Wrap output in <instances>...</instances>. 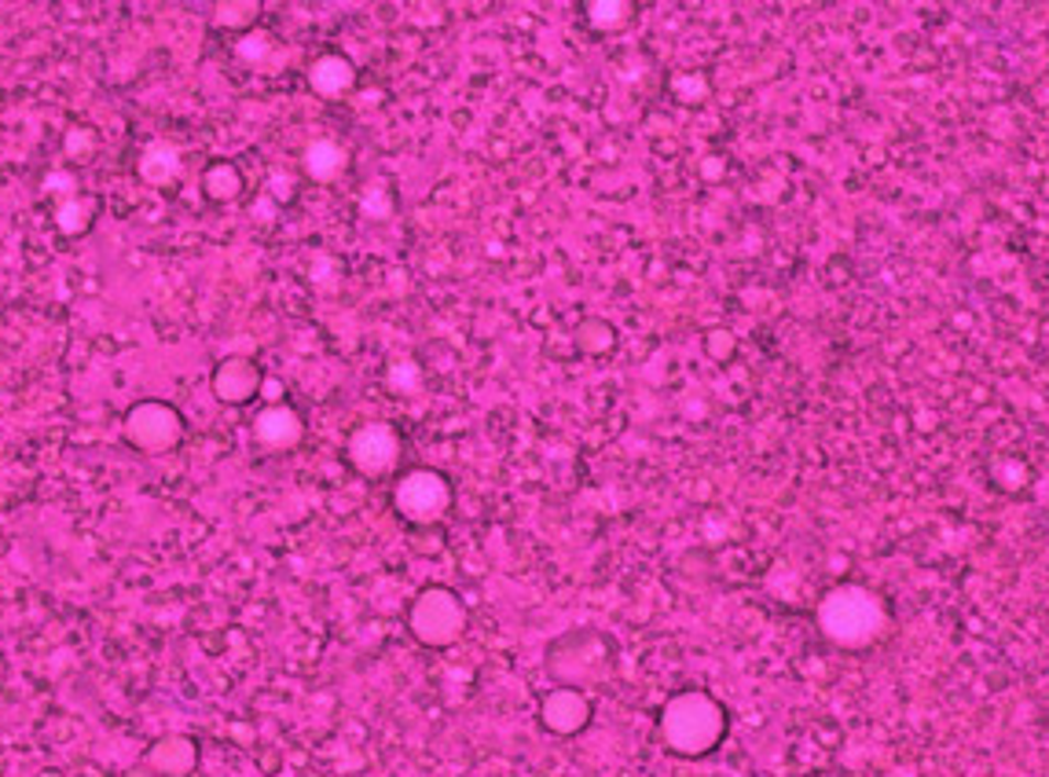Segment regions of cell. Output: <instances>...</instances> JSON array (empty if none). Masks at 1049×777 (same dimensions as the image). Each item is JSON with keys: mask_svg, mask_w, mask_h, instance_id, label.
<instances>
[{"mask_svg": "<svg viewBox=\"0 0 1049 777\" xmlns=\"http://www.w3.org/2000/svg\"><path fill=\"white\" fill-rule=\"evenodd\" d=\"M884 623H888V612H884V601L866 587L844 584L833 587L818 606V628L833 645H844V650H862V645H873L884 634Z\"/></svg>", "mask_w": 1049, "mask_h": 777, "instance_id": "1", "label": "cell"}, {"mask_svg": "<svg viewBox=\"0 0 1049 777\" xmlns=\"http://www.w3.org/2000/svg\"><path fill=\"white\" fill-rule=\"evenodd\" d=\"M727 711L708 693H680L661 711V733L672 752L705 755L724 741Z\"/></svg>", "mask_w": 1049, "mask_h": 777, "instance_id": "2", "label": "cell"}, {"mask_svg": "<svg viewBox=\"0 0 1049 777\" xmlns=\"http://www.w3.org/2000/svg\"><path fill=\"white\" fill-rule=\"evenodd\" d=\"M466 612L463 601H459L452 590L444 587H430L415 598L411 606V631L419 634L426 645H452L459 634H463Z\"/></svg>", "mask_w": 1049, "mask_h": 777, "instance_id": "3", "label": "cell"}, {"mask_svg": "<svg viewBox=\"0 0 1049 777\" xmlns=\"http://www.w3.org/2000/svg\"><path fill=\"white\" fill-rule=\"evenodd\" d=\"M452 502V488L433 469H415L397 485V510L408 521H437Z\"/></svg>", "mask_w": 1049, "mask_h": 777, "instance_id": "4", "label": "cell"}, {"mask_svg": "<svg viewBox=\"0 0 1049 777\" xmlns=\"http://www.w3.org/2000/svg\"><path fill=\"white\" fill-rule=\"evenodd\" d=\"M129 441L147 447V452H166L180 441V414L166 403H140L125 419Z\"/></svg>", "mask_w": 1049, "mask_h": 777, "instance_id": "5", "label": "cell"}, {"mask_svg": "<svg viewBox=\"0 0 1049 777\" xmlns=\"http://www.w3.org/2000/svg\"><path fill=\"white\" fill-rule=\"evenodd\" d=\"M397 455H400L397 433H393L389 425H382V422L364 425V430H356L353 441H349V458H353V466L360 469V474H367V477L389 474L393 463H397Z\"/></svg>", "mask_w": 1049, "mask_h": 777, "instance_id": "6", "label": "cell"}, {"mask_svg": "<svg viewBox=\"0 0 1049 777\" xmlns=\"http://www.w3.org/2000/svg\"><path fill=\"white\" fill-rule=\"evenodd\" d=\"M540 719H543V726H548L551 733L570 737V733H581L587 726V719H592V704H587V697L576 686H565V689H554V693L543 697Z\"/></svg>", "mask_w": 1049, "mask_h": 777, "instance_id": "7", "label": "cell"}, {"mask_svg": "<svg viewBox=\"0 0 1049 777\" xmlns=\"http://www.w3.org/2000/svg\"><path fill=\"white\" fill-rule=\"evenodd\" d=\"M257 389H261V375H257V367L250 364V359L232 356V359H224V364L217 367L213 392L224 403H246Z\"/></svg>", "mask_w": 1049, "mask_h": 777, "instance_id": "8", "label": "cell"}, {"mask_svg": "<svg viewBox=\"0 0 1049 777\" xmlns=\"http://www.w3.org/2000/svg\"><path fill=\"white\" fill-rule=\"evenodd\" d=\"M254 433L265 447H294L301 441V419L290 408H283V403H272V408L257 414Z\"/></svg>", "mask_w": 1049, "mask_h": 777, "instance_id": "9", "label": "cell"}, {"mask_svg": "<svg viewBox=\"0 0 1049 777\" xmlns=\"http://www.w3.org/2000/svg\"><path fill=\"white\" fill-rule=\"evenodd\" d=\"M309 85L320 96H342L353 85V63L342 56H323L320 63H312Z\"/></svg>", "mask_w": 1049, "mask_h": 777, "instance_id": "10", "label": "cell"}, {"mask_svg": "<svg viewBox=\"0 0 1049 777\" xmlns=\"http://www.w3.org/2000/svg\"><path fill=\"white\" fill-rule=\"evenodd\" d=\"M151 766L162 774H188L195 766V744L188 737H162L155 748H151Z\"/></svg>", "mask_w": 1049, "mask_h": 777, "instance_id": "11", "label": "cell"}, {"mask_svg": "<svg viewBox=\"0 0 1049 777\" xmlns=\"http://www.w3.org/2000/svg\"><path fill=\"white\" fill-rule=\"evenodd\" d=\"M345 166V147L334 144V140H312L305 147V169H309L312 180H334Z\"/></svg>", "mask_w": 1049, "mask_h": 777, "instance_id": "12", "label": "cell"}, {"mask_svg": "<svg viewBox=\"0 0 1049 777\" xmlns=\"http://www.w3.org/2000/svg\"><path fill=\"white\" fill-rule=\"evenodd\" d=\"M177 169H180V155H177V147L166 144V140L151 144L144 151V158H140V177H144L147 184H169L173 177H177Z\"/></svg>", "mask_w": 1049, "mask_h": 777, "instance_id": "13", "label": "cell"}, {"mask_svg": "<svg viewBox=\"0 0 1049 777\" xmlns=\"http://www.w3.org/2000/svg\"><path fill=\"white\" fill-rule=\"evenodd\" d=\"M202 184H206V195L210 199H235L239 195V188H243V180H239V173L232 169V166H213L210 173L202 177Z\"/></svg>", "mask_w": 1049, "mask_h": 777, "instance_id": "14", "label": "cell"}, {"mask_svg": "<svg viewBox=\"0 0 1049 777\" xmlns=\"http://www.w3.org/2000/svg\"><path fill=\"white\" fill-rule=\"evenodd\" d=\"M89 213H92V206L81 202V199H74V195H70V202L59 206L56 221H59V227H63L67 235H81L85 227H89Z\"/></svg>", "mask_w": 1049, "mask_h": 777, "instance_id": "15", "label": "cell"}, {"mask_svg": "<svg viewBox=\"0 0 1049 777\" xmlns=\"http://www.w3.org/2000/svg\"><path fill=\"white\" fill-rule=\"evenodd\" d=\"M628 12H631L628 4H592V8H587V15H592V23H595V26H603V30L625 26V23H628Z\"/></svg>", "mask_w": 1049, "mask_h": 777, "instance_id": "16", "label": "cell"}, {"mask_svg": "<svg viewBox=\"0 0 1049 777\" xmlns=\"http://www.w3.org/2000/svg\"><path fill=\"white\" fill-rule=\"evenodd\" d=\"M217 23L221 26H250L257 15V4H221L217 8Z\"/></svg>", "mask_w": 1049, "mask_h": 777, "instance_id": "17", "label": "cell"}, {"mask_svg": "<svg viewBox=\"0 0 1049 777\" xmlns=\"http://www.w3.org/2000/svg\"><path fill=\"white\" fill-rule=\"evenodd\" d=\"M268 45H272V41L265 34H254V37H246L243 45H239V56H243L246 63H257V59L268 56Z\"/></svg>", "mask_w": 1049, "mask_h": 777, "instance_id": "18", "label": "cell"}, {"mask_svg": "<svg viewBox=\"0 0 1049 777\" xmlns=\"http://www.w3.org/2000/svg\"><path fill=\"white\" fill-rule=\"evenodd\" d=\"M389 381L397 389H419V367H415V364H397V367H393Z\"/></svg>", "mask_w": 1049, "mask_h": 777, "instance_id": "19", "label": "cell"}]
</instances>
